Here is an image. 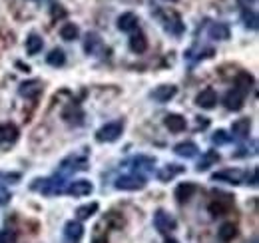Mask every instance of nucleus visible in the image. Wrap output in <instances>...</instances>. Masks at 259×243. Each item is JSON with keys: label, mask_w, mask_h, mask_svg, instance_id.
Returning a JSON list of instances; mask_svg holds the SVG:
<instances>
[{"label": "nucleus", "mask_w": 259, "mask_h": 243, "mask_svg": "<svg viewBox=\"0 0 259 243\" xmlns=\"http://www.w3.org/2000/svg\"><path fill=\"white\" fill-rule=\"evenodd\" d=\"M18 128L16 124H12V122H6V124L0 126V142L2 144H14L18 140Z\"/></svg>", "instance_id": "obj_15"}, {"label": "nucleus", "mask_w": 259, "mask_h": 243, "mask_svg": "<svg viewBox=\"0 0 259 243\" xmlns=\"http://www.w3.org/2000/svg\"><path fill=\"white\" fill-rule=\"evenodd\" d=\"M92 191H94V185L88 180H76L64 187V193L74 195V197H84V195H90Z\"/></svg>", "instance_id": "obj_5"}, {"label": "nucleus", "mask_w": 259, "mask_h": 243, "mask_svg": "<svg viewBox=\"0 0 259 243\" xmlns=\"http://www.w3.org/2000/svg\"><path fill=\"white\" fill-rule=\"evenodd\" d=\"M64 235H66V239H68L70 243H78V241L82 239V235H84L82 223H80V221H68L66 227H64Z\"/></svg>", "instance_id": "obj_18"}, {"label": "nucleus", "mask_w": 259, "mask_h": 243, "mask_svg": "<svg viewBox=\"0 0 259 243\" xmlns=\"http://www.w3.org/2000/svg\"><path fill=\"white\" fill-rule=\"evenodd\" d=\"M170 2H178V0H170Z\"/></svg>", "instance_id": "obj_44"}, {"label": "nucleus", "mask_w": 259, "mask_h": 243, "mask_svg": "<svg viewBox=\"0 0 259 243\" xmlns=\"http://www.w3.org/2000/svg\"><path fill=\"white\" fill-rule=\"evenodd\" d=\"M130 164H136L134 168L138 170V168H146V170H152L154 168V164H156V160L154 158H146V156H138V158H134Z\"/></svg>", "instance_id": "obj_34"}, {"label": "nucleus", "mask_w": 259, "mask_h": 243, "mask_svg": "<svg viewBox=\"0 0 259 243\" xmlns=\"http://www.w3.org/2000/svg\"><path fill=\"white\" fill-rule=\"evenodd\" d=\"M14 239H16L14 231H10V229H2V231H0V243H12Z\"/></svg>", "instance_id": "obj_36"}, {"label": "nucleus", "mask_w": 259, "mask_h": 243, "mask_svg": "<svg viewBox=\"0 0 259 243\" xmlns=\"http://www.w3.org/2000/svg\"><path fill=\"white\" fill-rule=\"evenodd\" d=\"M162 22H164L166 30L172 32V34H176V36H180V34L184 32V22H182V18H180L178 12H168V14L162 18Z\"/></svg>", "instance_id": "obj_10"}, {"label": "nucleus", "mask_w": 259, "mask_h": 243, "mask_svg": "<svg viewBox=\"0 0 259 243\" xmlns=\"http://www.w3.org/2000/svg\"><path fill=\"white\" fill-rule=\"evenodd\" d=\"M176 219L168 213V211H164V209H158L156 213H154V227L160 231V233H164V235H170L174 229H176Z\"/></svg>", "instance_id": "obj_4"}, {"label": "nucleus", "mask_w": 259, "mask_h": 243, "mask_svg": "<svg viewBox=\"0 0 259 243\" xmlns=\"http://www.w3.org/2000/svg\"><path fill=\"white\" fill-rule=\"evenodd\" d=\"M251 243H257V239H253V241H251Z\"/></svg>", "instance_id": "obj_43"}, {"label": "nucleus", "mask_w": 259, "mask_h": 243, "mask_svg": "<svg viewBox=\"0 0 259 243\" xmlns=\"http://www.w3.org/2000/svg\"><path fill=\"white\" fill-rule=\"evenodd\" d=\"M174 152L178 154V156H182V158H195L197 156V146L194 144V142H180L176 148H174Z\"/></svg>", "instance_id": "obj_25"}, {"label": "nucleus", "mask_w": 259, "mask_h": 243, "mask_svg": "<svg viewBox=\"0 0 259 243\" xmlns=\"http://www.w3.org/2000/svg\"><path fill=\"white\" fill-rule=\"evenodd\" d=\"M0 178H6V180H20V174H0Z\"/></svg>", "instance_id": "obj_40"}, {"label": "nucleus", "mask_w": 259, "mask_h": 243, "mask_svg": "<svg viewBox=\"0 0 259 243\" xmlns=\"http://www.w3.org/2000/svg\"><path fill=\"white\" fill-rule=\"evenodd\" d=\"M130 50H132L134 54H144L148 50V38L138 30L132 34V38H130Z\"/></svg>", "instance_id": "obj_21"}, {"label": "nucleus", "mask_w": 259, "mask_h": 243, "mask_svg": "<svg viewBox=\"0 0 259 243\" xmlns=\"http://www.w3.org/2000/svg\"><path fill=\"white\" fill-rule=\"evenodd\" d=\"M62 118L68 122V124H82V118H84V112L78 108V106H68L64 112H62Z\"/></svg>", "instance_id": "obj_24"}, {"label": "nucleus", "mask_w": 259, "mask_h": 243, "mask_svg": "<svg viewBox=\"0 0 259 243\" xmlns=\"http://www.w3.org/2000/svg\"><path fill=\"white\" fill-rule=\"evenodd\" d=\"M186 172V168L184 166H178V164H170V166H166V168H162L160 172H158V180L160 182H172L176 176H180V174H184Z\"/></svg>", "instance_id": "obj_20"}, {"label": "nucleus", "mask_w": 259, "mask_h": 243, "mask_svg": "<svg viewBox=\"0 0 259 243\" xmlns=\"http://www.w3.org/2000/svg\"><path fill=\"white\" fill-rule=\"evenodd\" d=\"M249 132H251V120L249 118H239V120H235L233 124H231V134L235 136V138H247L249 136Z\"/></svg>", "instance_id": "obj_17"}, {"label": "nucleus", "mask_w": 259, "mask_h": 243, "mask_svg": "<svg viewBox=\"0 0 259 243\" xmlns=\"http://www.w3.org/2000/svg\"><path fill=\"white\" fill-rule=\"evenodd\" d=\"M32 2H38V0H32Z\"/></svg>", "instance_id": "obj_45"}, {"label": "nucleus", "mask_w": 259, "mask_h": 243, "mask_svg": "<svg viewBox=\"0 0 259 243\" xmlns=\"http://www.w3.org/2000/svg\"><path fill=\"white\" fill-rule=\"evenodd\" d=\"M96 211H98V203H96V201H92V203L80 205V207L76 209V217H78V221H84V219H90Z\"/></svg>", "instance_id": "obj_30"}, {"label": "nucleus", "mask_w": 259, "mask_h": 243, "mask_svg": "<svg viewBox=\"0 0 259 243\" xmlns=\"http://www.w3.org/2000/svg\"><path fill=\"white\" fill-rule=\"evenodd\" d=\"M46 62L50 64V66H54V68H60V66H64V62H66V54H64V50H60V48H54L48 56H46Z\"/></svg>", "instance_id": "obj_31"}, {"label": "nucleus", "mask_w": 259, "mask_h": 243, "mask_svg": "<svg viewBox=\"0 0 259 243\" xmlns=\"http://www.w3.org/2000/svg\"><path fill=\"white\" fill-rule=\"evenodd\" d=\"M164 124H166V128H168L170 132H174V134L184 132L186 126H188V124H186V118L180 116V114H168L166 120H164Z\"/></svg>", "instance_id": "obj_14"}, {"label": "nucleus", "mask_w": 259, "mask_h": 243, "mask_svg": "<svg viewBox=\"0 0 259 243\" xmlns=\"http://www.w3.org/2000/svg\"><path fill=\"white\" fill-rule=\"evenodd\" d=\"M102 48H104L102 38H100L96 32H88V34H86V40H84V50H86L88 54H96V52H100Z\"/></svg>", "instance_id": "obj_23"}, {"label": "nucleus", "mask_w": 259, "mask_h": 243, "mask_svg": "<svg viewBox=\"0 0 259 243\" xmlns=\"http://www.w3.org/2000/svg\"><path fill=\"white\" fill-rule=\"evenodd\" d=\"M211 142H213L215 146H223V144H229V142H231V136H229L225 130H217V132L211 136Z\"/></svg>", "instance_id": "obj_35"}, {"label": "nucleus", "mask_w": 259, "mask_h": 243, "mask_svg": "<svg viewBox=\"0 0 259 243\" xmlns=\"http://www.w3.org/2000/svg\"><path fill=\"white\" fill-rule=\"evenodd\" d=\"M243 172L241 170H221V172H215L211 176V182H223V183H241L243 182Z\"/></svg>", "instance_id": "obj_6"}, {"label": "nucleus", "mask_w": 259, "mask_h": 243, "mask_svg": "<svg viewBox=\"0 0 259 243\" xmlns=\"http://www.w3.org/2000/svg\"><path fill=\"white\" fill-rule=\"evenodd\" d=\"M195 191H197V185L192 183V182H186V183H180V185L176 187L174 195H176V199H178L180 203H184V201H190Z\"/></svg>", "instance_id": "obj_16"}, {"label": "nucleus", "mask_w": 259, "mask_h": 243, "mask_svg": "<svg viewBox=\"0 0 259 243\" xmlns=\"http://www.w3.org/2000/svg\"><path fill=\"white\" fill-rule=\"evenodd\" d=\"M124 132V122H110V124L102 126L98 132H96V140L102 142V144H110V142H116Z\"/></svg>", "instance_id": "obj_3"}, {"label": "nucleus", "mask_w": 259, "mask_h": 243, "mask_svg": "<svg viewBox=\"0 0 259 243\" xmlns=\"http://www.w3.org/2000/svg\"><path fill=\"white\" fill-rule=\"evenodd\" d=\"M235 235H237V225H235V223H223V225L219 227V231H217V237H219L223 243L233 241Z\"/></svg>", "instance_id": "obj_27"}, {"label": "nucleus", "mask_w": 259, "mask_h": 243, "mask_svg": "<svg viewBox=\"0 0 259 243\" xmlns=\"http://www.w3.org/2000/svg\"><path fill=\"white\" fill-rule=\"evenodd\" d=\"M247 183L257 185V174H255V170H251V174H247Z\"/></svg>", "instance_id": "obj_39"}, {"label": "nucleus", "mask_w": 259, "mask_h": 243, "mask_svg": "<svg viewBox=\"0 0 259 243\" xmlns=\"http://www.w3.org/2000/svg\"><path fill=\"white\" fill-rule=\"evenodd\" d=\"M138 26H140V20L134 12H124L120 18H118V28L122 32H138Z\"/></svg>", "instance_id": "obj_9"}, {"label": "nucleus", "mask_w": 259, "mask_h": 243, "mask_svg": "<svg viewBox=\"0 0 259 243\" xmlns=\"http://www.w3.org/2000/svg\"><path fill=\"white\" fill-rule=\"evenodd\" d=\"M80 36V28L74 24V22H66L62 28H60V38H64L66 42H72Z\"/></svg>", "instance_id": "obj_28"}, {"label": "nucleus", "mask_w": 259, "mask_h": 243, "mask_svg": "<svg viewBox=\"0 0 259 243\" xmlns=\"http://www.w3.org/2000/svg\"><path fill=\"white\" fill-rule=\"evenodd\" d=\"M231 195H223V197H219L217 201H211L209 203V213L213 215V217H221V215H225L229 209H231Z\"/></svg>", "instance_id": "obj_13"}, {"label": "nucleus", "mask_w": 259, "mask_h": 243, "mask_svg": "<svg viewBox=\"0 0 259 243\" xmlns=\"http://www.w3.org/2000/svg\"><path fill=\"white\" fill-rule=\"evenodd\" d=\"M241 20H243V26L249 28V30H257V14L253 10H243L241 12Z\"/></svg>", "instance_id": "obj_32"}, {"label": "nucleus", "mask_w": 259, "mask_h": 243, "mask_svg": "<svg viewBox=\"0 0 259 243\" xmlns=\"http://www.w3.org/2000/svg\"><path fill=\"white\" fill-rule=\"evenodd\" d=\"M237 4H239L243 10H247L249 6H253V4H255V0H237Z\"/></svg>", "instance_id": "obj_38"}, {"label": "nucleus", "mask_w": 259, "mask_h": 243, "mask_svg": "<svg viewBox=\"0 0 259 243\" xmlns=\"http://www.w3.org/2000/svg\"><path fill=\"white\" fill-rule=\"evenodd\" d=\"M207 34H209V38H213V40H227L229 38V26L227 24H223V22H213L209 28H207Z\"/></svg>", "instance_id": "obj_22"}, {"label": "nucleus", "mask_w": 259, "mask_h": 243, "mask_svg": "<svg viewBox=\"0 0 259 243\" xmlns=\"http://www.w3.org/2000/svg\"><path fill=\"white\" fill-rule=\"evenodd\" d=\"M243 102H245V96L239 92V90H229L225 96H223V106L227 108V110H233V112H237V110H241L243 108Z\"/></svg>", "instance_id": "obj_11"}, {"label": "nucleus", "mask_w": 259, "mask_h": 243, "mask_svg": "<svg viewBox=\"0 0 259 243\" xmlns=\"http://www.w3.org/2000/svg\"><path fill=\"white\" fill-rule=\"evenodd\" d=\"M164 243H180V241H178V239H172V237H168Z\"/></svg>", "instance_id": "obj_42"}, {"label": "nucleus", "mask_w": 259, "mask_h": 243, "mask_svg": "<svg viewBox=\"0 0 259 243\" xmlns=\"http://www.w3.org/2000/svg\"><path fill=\"white\" fill-rule=\"evenodd\" d=\"M176 94H178V88H176V86H172V84H162V86H158V88L152 92V98H154L156 102H160V104H166V102H170Z\"/></svg>", "instance_id": "obj_12"}, {"label": "nucleus", "mask_w": 259, "mask_h": 243, "mask_svg": "<svg viewBox=\"0 0 259 243\" xmlns=\"http://www.w3.org/2000/svg\"><path fill=\"white\" fill-rule=\"evenodd\" d=\"M42 46H44V40H42L38 34H30V36L26 38V52H28L30 56H36V54L42 50Z\"/></svg>", "instance_id": "obj_29"}, {"label": "nucleus", "mask_w": 259, "mask_h": 243, "mask_svg": "<svg viewBox=\"0 0 259 243\" xmlns=\"http://www.w3.org/2000/svg\"><path fill=\"white\" fill-rule=\"evenodd\" d=\"M8 201H10V193H8V189L0 187V205H6Z\"/></svg>", "instance_id": "obj_37"}, {"label": "nucleus", "mask_w": 259, "mask_h": 243, "mask_svg": "<svg viewBox=\"0 0 259 243\" xmlns=\"http://www.w3.org/2000/svg\"><path fill=\"white\" fill-rule=\"evenodd\" d=\"M92 243H108V239H106V237H96Z\"/></svg>", "instance_id": "obj_41"}, {"label": "nucleus", "mask_w": 259, "mask_h": 243, "mask_svg": "<svg viewBox=\"0 0 259 243\" xmlns=\"http://www.w3.org/2000/svg\"><path fill=\"white\" fill-rule=\"evenodd\" d=\"M44 86L40 80H28V82H22L18 86V94L24 96V98H30V100H36L40 94H42Z\"/></svg>", "instance_id": "obj_7"}, {"label": "nucleus", "mask_w": 259, "mask_h": 243, "mask_svg": "<svg viewBox=\"0 0 259 243\" xmlns=\"http://www.w3.org/2000/svg\"><path fill=\"white\" fill-rule=\"evenodd\" d=\"M195 104H197L199 108H203V110L215 108V104H217V92H215L213 88H203V90L197 94Z\"/></svg>", "instance_id": "obj_8"}, {"label": "nucleus", "mask_w": 259, "mask_h": 243, "mask_svg": "<svg viewBox=\"0 0 259 243\" xmlns=\"http://www.w3.org/2000/svg\"><path fill=\"white\" fill-rule=\"evenodd\" d=\"M84 170H88V160H86V156L74 154V156H68V158L60 164L56 176H60V178L66 180L68 176H72V174H76V172H84Z\"/></svg>", "instance_id": "obj_1"}, {"label": "nucleus", "mask_w": 259, "mask_h": 243, "mask_svg": "<svg viewBox=\"0 0 259 243\" xmlns=\"http://www.w3.org/2000/svg\"><path fill=\"white\" fill-rule=\"evenodd\" d=\"M253 84H255V80H253V76L249 72H239L235 76V90H239L243 96L249 94V90L253 88Z\"/></svg>", "instance_id": "obj_19"}, {"label": "nucleus", "mask_w": 259, "mask_h": 243, "mask_svg": "<svg viewBox=\"0 0 259 243\" xmlns=\"http://www.w3.org/2000/svg\"><path fill=\"white\" fill-rule=\"evenodd\" d=\"M146 178L142 174H128V176H120L116 180V189H122V191H138V189H144L146 187Z\"/></svg>", "instance_id": "obj_2"}, {"label": "nucleus", "mask_w": 259, "mask_h": 243, "mask_svg": "<svg viewBox=\"0 0 259 243\" xmlns=\"http://www.w3.org/2000/svg\"><path fill=\"white\" fill-rule=\"evenodd\" d=\"M106 223L110 225V227H114V229H122L124 227V217L120 215V213H116V211H110L108 215H106Z\"/></svg>", "instance_id": "obj_33"}, {"label": "nucleus", "mask_w": 259, "mask_h": 243, "mask_svg": "<svg viewBox=\"0 0 259 243\" xmlns=\"http://www.w3.org/2000/svg\"><path fill=\"white\" fill-rule=\"evenodd\" d=\"M219 162V154L215 152V150H209V152H205L203 154V158L199 160V164H197V172H205L209 166H213V164H217Z\"/></svg>", "instance_id": "obj_26"}]
</instances>
